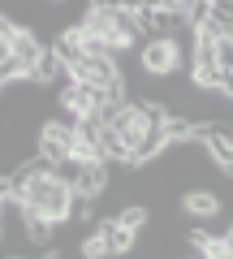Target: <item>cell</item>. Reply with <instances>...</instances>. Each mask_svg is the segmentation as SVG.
Instances as JSON below:
<instances>
[{
    "mask_svg": "<svg viewBox=\"0 0 233 259\" xmlns=\"http://www.w3.org/2000/svg\"><path fill=\"white\" fill-rule=\"evenodd\" d=\"M22 207L48 216V221H56V225H65L69 221V207H74V186L61 182L56 173L52 177H35L30 190H26V199H22Z\"/></svg>",
    "mask_w": 233,
    "mask_h": 259,
    "instance_id": "6da1fadb",
    "label": "cell"
},
{
    "mask_svg": "<svg viewBox=\"0 0 233 259\" xmlns=\"http://www.w3.org/2000/svg\"><path fill=\"white\" fill-rule=\"evenodd\" d=\"M78 117H52L35 130V143H39V156H48L52 164H65V160L78 156Z\"/></svg>",
    "mask_w": 233,
    "mask_h": 259,
    "instance_id": "7a4b0ae2",
    "label": "cell"
},
{
    "mask_svg": "<svg viewBox=\"0 0 233 259\" xmlns=\"http://www.w3.org/2000/svg\"><path fill=\"white\" fill-rule=\"evenodd\" d=\"M138 65L147 78H160V82H168V78L181 74V65H186V56H181V48L173 44V39H147L138 52Z\"/></svg>",
    "mask_w": 233,
    "mask_h": 259,
    "instance_id": "3957f363",
    "label": "cell"
},
{
    "mask_svg": "<svg viewBox=\"0 0 233 259\" xmlns=\"http://www.w3.org/2000/svg\"><path fill=\"white\" fill-rule=\"evenodd\" d=\"M30 82H35V87H52V91L61 95V91H69V87H74V65L56 52V48H48L43 61L30 69Z\"/></svg>",
    "mask_w": 233,
    "mask_h": 259,
    "instance_id": "277c9868",
    "label": "cell"
},
{
    "mask_svg": "<svg viewBox=\"0 0 233 259\" xmlns=\"http://www.w3.org/2000/svg\"><path fill=\"white\" fill-rule=\"evenodd\" d=\"M203 147H207V156H212V164L220 168L224 177H233V134H229L224 121H207L203 125Z\"/></svg>",
    "mask_w": 233,
    "mask_h": 259,
    "instance_id": "5b68a950",
    "label": "cell"
},
{
    "mask_svg": "<svg viewBox=\"0 0 233 259\" xmlns=\"http://www.w3.org/2000/svg\"><path fill=\"white\" fill-rule=\"evenodd\" d=\"M177 207H181L195 225H212L216 216H220V194L207 190V186H195V190H186V194L177 199Z\"/></svg>",
    "mask_w": 233,
    "mask_h": 259,
    "instance_id": "8992f818",
    "label": "cell"
},
{
    "mask_svg": "<svg viewBox=\"0 0 233 259\" xmlns=\"http://www.w3.org/2000/svg\"><path fill=\"white\" fill-rule=\"evenodd\" d=\"M95 233L104 238V246H108L112 259H125V255H134V250H138V233L125 229L121 221H100V225H95Z\"/></svg>",
    "mask_w": 233,
    "mask_h": 259,
    "instance_id": "52a82bcc",
    "label": "cell"
},
{
    "mask_svg": "<svg viewBox=\"0 0 233 259\" xmlns=\"http://www.w3.org/2000/svg\"><path fill=\"white\" fill-rule=\"evenodd\" d=\"M22 229H26V242H30V246H39V250L56 246V238H61V225L48 221V216H39V212H26Z\"/></svg>",
    "mask_w": 233,
    "mask_h": 259,
    "instance_id": "ba28073f",
    "label": "cell"
},
{
    "mask_svg": "<svg viewBox=\"0 0 233 259\" xmlns=\"http://www.w3.org/2000/svg\"><path fill=\"white\" fill-rule=\"evenodd\" d=\"M108 221H121L125 229H134V233H138L143 225L151 221V212H147V207H143V203H130V207H121V212H117V216H108Z\"/></svg>",
    "mask_w": 233,
    "mask_h": 259,
    "instance_id": "9c48e42d",
    "label": "cell"
},
{
    "mask_svg": "<svg viewBox=\"0 0 233 259\" xmlns=\"http://www.w3.org/2000/svg\"><path fill=\"white\" fill-rule=\"evenodd\" d=\"M78 259H112V255H108V246H104L100 233H86V238L78 242Z\"/></svg>",
    "mask_w": 233,
    "mask_h": 259,
    "instance_id": "30bf717a",
    "label": "cell"
},
{
    "mask_svg": "<svg viewBox=\"0 0 233 259\" xmlns=\"http://www.w3.org/2000/svg\"><path fill=\"white\" fill-rule=\"evenodd\" d=\"M224 95H229V100H233V69H229V82H224Z\"/></svg>",
    "mask_w": 233,
    "mask_h": 259,
    "instance_id": "8fae6325",
    "label": "cell"
},
{
    "mask_svg": "<svg viewBox=\"0 0 233 259\" xmlns=\"http://www.w3.org/2000/svg\"><path fill=\"white\" fill-rule=\"evenodd\" d=\"M9 259H22V255H9Z\"/></svg>",
    "mask_w": 233,
    "mask_h": 259,
    "instance_id": "7c38bea8",
    "label": "cell"
}]
</instances>
